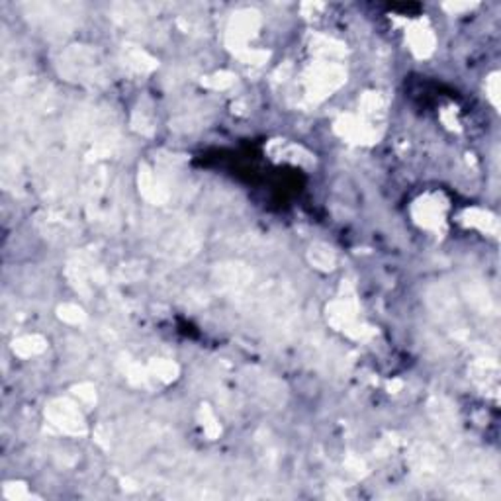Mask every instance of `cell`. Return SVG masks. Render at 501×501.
<instances>
[{"mask_svg":"<svg viewBox=\"0 0 501 501\" xmlns=\"http://www.w3.org/2000/svg\"><path fill=\"white\" fill-rule=\"evenodd\" d=\"M345 81V71L335 65V63H323L312 69L307 75V90L314 98H323L329 93H333L337 86Z\"/></svg>","mask_w":501,"mask_h":501,"instance_id":"cell-1","label":"cell"},{"mask_svg":"<svg viewBox=\"0 0 501 501\" xmlns=\"http://www.w3.org/2000/svg\"><path fill=\"white\" fill-rule=\"evenodd\" d=\"M45 415H47V419L55 427H59L61 431H65V433H85V421H83V417L78 413V409L69 399H55V401H52L47 411H45Z\"/></svg>","mask_w":501,"mask_h":501,"instance_id":"cell-2","label":"cell"},{"mask_svg":"<svg viewBox=\"0 0 501 501\" xmlns=\"http://www.w3.org/2000/svg\"><path fill=\"white\" fill-rule=\"evenodd\" d=\"M65 73L77 81H96L100 73V63L90 49H73L65 55Z\"/></svg>","mask_w":501,"mask_h":501,"instance_id":"cell-3","label":"cell"},{"mask_svg":"<svg viewBox=\"0 0 501 501\" xmlns=\"http://www.w3.org/2000/svg\"><path fill=\"white\" fill-rule=\"evenodd\" d=\"M259 26V16L255 12H239L237 16H233L230 24V30H228V43L231 47L235 49H245V45L253 35H255V30Z\"/></svg>","mask_w":501,"mask_h":501,"instance_id":"cell-4","label":"cell"},{"mask_svg":"<svg viewBox=\"0 0 501 501\" xmlns=\"http://www.w3.org/2000/svg\"><path fill=\"white\" fill-rule=\"evenodd\" d=\"M253 278L251 271L243 264H221L216 269V282L221 290L228 292H241L249 286Z\"/></svg>","mask_w":501,"mask_h":501,"instance_id":"cell-5","label":"cell"},{"mask_svg":"<svg viewBox=\"0 0 501 501\" xmlns=\"http://www.w3.org/2000/svg\"><path fill=\"white\" fill-rule=\"evenodd\" d=\"M415 220L423 225V228H439V223L442 221V206H439L431 198H423L415 204Z\"/></svg>","mask_w":501,"mask_h":501,"instance_id":"cell-6","label":"cell"},{"mask_svg":"<svg viewBox=\"0 0 501 501\" xmlns=\"http://www.w3.org/2000/svg\"><path fill=\"white\" fill-rule=\"evenodd\" d=\"M409 43H411V49L419 57H427L429 53L433 52L435 37L429 28H425L423 24H415V26L411 28V32H409Z\"/></svg>","mask_w":501,"mask_h":501,"instance_id":"cell-7","label":"cell"},{"mask_svg":"<svg viewBox=\"0 0 501 501\" xmlns=\"http://www.w3.org/2000/svg\"><path fill=\"white\" fill-rule=\"evenodd\" d=\"M337 131H339L343 137H348L353 141H372L374 134L370 131L368 126H363L358 119L350 118H341V122H337Z\"/></svg>","mask_w":501,"mask_h":501,"instance_id":"cell-8","label":"cell"},{"mask_svg":"<svg viewBox=\"0 0 501 501\" xmlns=\"http://www.w3.org/2000/svg\"><path fill=\"white\" fill-rule=\"evenodd\" d=\"M124 65H128L131 71H136V73H149V71H153L155 69V59H151L147 53L143 52V49H139V47H136V45H128L126 49H124Z\"/></svg>","mask_w":501,"mask_h":501,"instance_id":"cell-9","label":"cell"},{"mask_svg":"<svg viewBox=\"0 0 501 501\" xmlns=\"http://www.w3.org/2000/svg\"><path fill=\"white\" fill-rule=\"evenodd\" d=\"M14 353L20 357H34L45 350V339L40 335H26V337H20L14 341Z\"/></svg>","mask_w":501,"mask_h":501,"instance_id":"cell-10","label":"cell"},{"mask_svg":"<svg viewBox=\"0 0 501 501\" xmlns=\"http://www.w3.org/2000/svg\"><path fill=\"white\" fill-rule=\"evenodd\" d=\"M310 261L322 271H331L335 266V253L327 245H314L310 251Z\"/></svg>","mask_w":501,"mask_h":501,"instance_id":"cell-11","label":"cell"},{"mask_svg":"<svg viewBox=\"0 0 501 501\" xmlns=\"http://www.w3.org/2000/svg\"><path fill=\"white\" fill-rule=\"evenodd\" d=\"M151 370H153L155 378H161V380H175L177 378V372L179 368L172 365V363H167V360H157L151 365Z\"/></svg>","mask_w":501,"mask_h":501,"instance_id":"cell-12","label":"cell"},{"mask_svg":"<svg viewBox=\"0 0 501 501\" xmlns=\"http://www.w3.org/2000/svg\"><path fill=\"white\" fill-rule=\"evenodd\" d=\"M59 317L63 319V322L67 323H83L85 322V314H83V310L77 306H73V304H67V306H61L59 307Z\"/></svg>","mask_w":501,"mask_h":501,"instance_id":"cell-13","label":"cell"},{"mask_svg":"<svg viewBox=\"0 0 501 501\" xmlns=\"http://www.w3.org/2000/svg\"><path fill=\"white\" fill-rule=\"evenodd\" d=\"M468 218H470L468 221H470L472 225H478V228H482V230H493V228H495V220H493L490 213L472 210V212H468Z\"/></svg>","mask_w":501,"mask_h":501,"instance_id":"cell-14","label":"cell"},{"mask_svg":"<svg viewBox=\"0 0 501 501\" xmlns=\"http://www.w3.org/2000/svg\"><path fill=\"white\" fill-rule=\"evenodd\" d=\"M4 495L8 497V500H22V497H28L26 490H24V485L18 484H8L6 488H4Z\"/></svg>","mask_w":501,"mask_h":501,"instance_id":"cell-15","label":"cell"},{"mask_svg":"<svg viewBox=\"0 0 501 501\" xmlns=\"http://www.w3.org/2000/svg\"><path fill=\"white\" fill-rule=\"evenodd\" d=\"M75 394H77L78 398L83 399V401H86V403H93L94 399H96V396H94L93 391V386H88V384H83V386L75 388Z\"/></svg>","mask_w":501,"mask_h":501,"instance_id":"cell-16","label":"cell"},{"mask_svg":"<svg viewBox=\"0 0 501 501\" xmlns=\"http://www.w3.org/2000/svg\"><path fill=\"white\" fill-rule=\"evenodd\" d=\"M231 83H233V77H231L230 73H221V75H216L212 81V85L216 86V88H218V86H220V88H225V86H230Z\"/></svg>","mask_w":501,"mask_h":501,"instance_id":"cell-17","label":"cell"}]
</instances>
